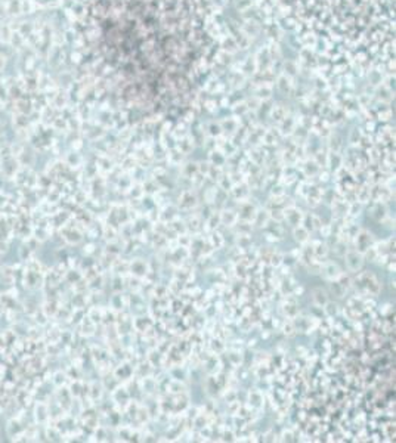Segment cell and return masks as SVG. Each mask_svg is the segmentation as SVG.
<instances>
[{
	"label": "cell",
	"mask_w": 396,
	"mask_h": 443,
	"mask_svg": "<svg viewBox=\"0 0 396 443\" xmlns=\"http://www.w3.org/2000/svg\"><path fill=\"white\" fill-rule=\"evenodd\" d=\"M186 0H98L89 43L118 83L158 93L192 83L204 33Z\"/></svg>",
	"instance_id": "1"
}]
</instances>
